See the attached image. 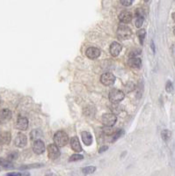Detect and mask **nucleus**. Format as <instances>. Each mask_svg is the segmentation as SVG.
Here are the masks:
<instances>
[{"mask_svg": "<svg viewBox=\"0 0 175 176\" xmlns=\"http://www.w3.org/2000/svg\"><path fill=\"white\" fill-rule=\"evenodd\" d=\"M69 141V137L64 131H58L54 136V142L57 147H64Z\"/></svg>", "mask_w": 175, "mask_h": 176, "instance_id": "obj_1", "label": "nucleus"}, {"mask_svg": "<svg viewBox=\"0 0 175 176\" xmlns=\"http://www.w3.org/2000/svg\"><path fill=\"white\" fill-rule=\"evenodd\" d=\"M131 29L129 26L121 25L117 29V36L122 40L129 39L131 36Z\"/></svg>", "mask_w": 175, "mask_h": 176, "instance_id": "obj_2", "label": "nucleus"}, {"mask_svg": "<svg viewBox=\"0 0 175 176\" xmlns=\"http://www.w3.org/2000/svg\"><path fill=\"white\" fill-rule=\"evenodd\" d=\"M117 118L116 116L114 115V114H111V113H108V114H104L101 117V122L102 123L107 126V127H112L114 126L115 123H116Z\"/></svg>", "mask_w": 175, "mask_h": 176, "instance_id": "obj_3", "label": "nucleus"}, {"mask_svg": "<svg viewBox=\"0 0 175 176\" xmlns=\"http://www.w3.org/2000/svg\"><path fill=\"white\" fill-rule=\"evenodd\" d=\"M124 97H125V94H124L123 92L116 90V89L111 91L110 93H109V100L114 103H117V102L122 101L124 99Z\"/></svg>", "mask_w": 175, "mask_h": 176, "instance_id": "obj_4", "label": "nucleus"}, {"mask_svg": "<svg viewBox=\"0 0 175 176\" xmlns=\"http://www.w3.org/2000/svg\"><path fill=\"white\" fill-rule=\"evenodd\" d=\"M100 81L105 85H112L115 81V77L114 76V74H112L110 72H106L102 74V76L100 78Z\"/></svg>", "mask_w": 175, "mask_h": 176, "instance_id": "obj_5", "label": "nucleus"}, {"mask_svg": "<svg viewBox=\"0 0 175 176\" xmlns=\"http://www.w3.org/2000/svg\"><path fill=\"white\" fill-rule=\"evenodd\" d=\"M48 153H49V158H51V159H56V158H58L59 156H60L59 148L56 144H54V143L49 144V145L48 146Z\"/></svg>", "mask_w": 175, "mask_h": 176, "instance_id": "obj_6", "label": "nucleus"}, {"mask_svg": "<svg viewBox=\"0 0 175 176\" xmlns=\"http://www.w3.org/2000/svg\"><path fill=\"white\" fill-rule=\"evenodd\" d=\"M33 150L36 154H42L45 151V144L41 140H37L33 142Z\"/></svg>", "mask_w": 175, "mask_h": 176, "instance_id": "obj_7", "label": "nucleus"}, {"mask_svg": "<svg viewBox=\"0 0 175 176\" xmlns=\"http://www.w3.org/2000/svg\"><path fill=\"white\" fill-rule=\"evenodd\" d=\"M27 143V139H26V135L24 134H18L17 137H15V140H14V143L17 147H20V148H23L26 145Z\"/></svg>", "mask_w": 175, "mask_h": 176, "instance_id": "obj_8", "label": "nucleus"}, {"mask_svg": "<svg viewBox=\"0 0 175 176\" xmlns=\"http://www.w3.org/2000/svg\"><path fill=\"white\" fill-rule=\"evenodd\" d=\"M85 55H86V57L88 58L95 59L99 57V56L100 55V50L97 48H95V47H91V48L87 49Z\"/></svg>", "mask_w": 175, "mask_h": 176, "instance_id": "obj_9", "label": "nucleus"}, {"mask_svg": "<svg viewBox=\"0 0 175 176\" xmlns=\"http://www.w3.org/2000/svg\"><path fill=\"white\" fill-rule=\"evenodd\" d=\"M12 118V112L9 109H2L0 111V123H6Z\"/></svg>", "mask_w": 175, "mask_h": 176, "instance_id": "obj_10", "label": "nucleus"}, {"mask_svg": "<svg viewBox=\"0 0 175 176\" xmlns=\"http://www.w3.org/2000/svg\"><path fill=\"white\" fill-rule=\"evenodd\" d=\"M28 127V120L26 117L20 116L18 118L17 123H16V128L20 131H26Z\"/></svg>", "mask_w": 175, "mask_h": 176, "instance_id": "obj_11", "label": "nucleus"}, {"mask_svg": "<svg viewBox=\"0 0 175 176\" xmlns=\"http://www.w3.org/2000/svg\"><path fill=\"white\" fill-rule=\"evenodd\" d=\"M122 45L120 43H118L116 41L113 42L110 46L111 55L113 57H117L120 54V52L122 51Z\"/></svg>", "mask_w": 175, "mask_h": 176, "instance_id": "obj_12", "label": "nucleus"}, {"mask_svg": "<svg viewBox=\"0 0 175 176\" xmlns=\"http://www.w3.org/2000/svg\"><path fill=\"white\" fill-rule=\"evenodd\" d=\"M119 20L123 23H130L132 20V14L129 11H123L119 14Z\"/></svg>", "mask_w": 175, "mask_h": 176, "instance_id": "obj_13", "label": "nucleus"}, {"mask_svg": "<svg viewBox=\"0 0 175 176\" xmlns=\"http://www.w3.org/2000/svg\"><path fill=\"white\" fill-rule=\"evenodd\" d=\"M11 139H12V136L10 132L5 131L0 133V144H8L11 142Z\"/></svg>", "mask_w": 175, "mask_h": 176, "instance_id": "obj_14", "label": "nucleus"}, {"mask_svg": "<svg viewBox=\"0 0 175 176\" xmlns=\"http://www.w3.org/2000/svg\"><path fill=\"white\" fill-rule=\"evenodd\" d=\"M128 64L132 68H140L142 65V61L138 57H130L128 60Z\"/></svg>", "mask_w": 175, "mask_h": 176, "instance_id": "obj_15", "label": "nucleus"}, {"mask_svg": "<svg viewBox=\"0 0 175 176\" xmlns=\"http://www.w3.org/2000/svg\"><path fill=\"white\" fill-rule=\"evenodd\" d=\"M71 145H72L73 151H75L77 152H80L82 151V147H81V144L79 143L78 137H72L71 140Z\"/></svg>", "mask_w": 175, "mask_h": 176, "instance_id": "obj_16", "label": "nucleus"}, {"mask_svg": "<svg viewBox=\"0 0 175 176\" xmlns=\"http://www.w3.org/2000/svg\"><path fill=\"white\" fill-rule=\"evenodd\" d=\"M81 137H82V141L84 142L85 145H90L92 142V137L87 131H83L81 133Z\"/></svg>", "mask_w": 175, "mask_h": 176, "instance_id": "obj_17", "label": "nucleus"}, {"mask_svg": "<svg viewBox=\"0 0 175 176\" xmlns=\"http://www.w3.org/2000/svg\"><path fill=\"white\" fill-rule=\"evenodd\" d=\"M0 166L6 168V169H12L13 168V164L9 161L8 159L5 158H0Z\"/></svg>", "mask_w": 175, "mask_h": 176, "instance_id": "obj_18", "label": "nucleus"}, {"mask_svg": "<svg viewBox=\"0 0 175 176\" xmlns=\"http://www.w3.org/2000/svg\"><path fill=\"white\" fill-rule=\"evenodd\" d=\"M42 137V132L40 130H33L31 132V139L32 141L35 142L37 140H40V138Z\"/></svg>", "mask_w": 175, "mask_h": 176, "instance_id": "obj_19", "label": "nucleus"}, {"mask_svg": "<svg viewBox=\"0 0 175 176\" xmlns=\"http://www.w3.org/2000/svg\"><path fill=\"white\" fill-rule=\"evenodd\" d=\"M161 137H162L164 141L167 142V141L170 140V138L172 137V132L168 131V130H165V131H163L162 132H161Z\"/></svg>", "mask_w": 175, "mask_h": 176, "instance_id": "obj_20", "label": "nucleus"}, {"mask_svg": "<svg viewBox=\"0 0 175 176\" xmlns=\"http://www.w3.org/2000/svg\"><path fill=\"white\" fill-rule=\"evenodd\" d=\"M96 171V167L95 166H86L82 169V172L84 173V174H93Z\"/></svg>", "mask_w": 175, "mask_h": 176, "instance_id": "obj_21", "label": "nucleus"}, {"mask_svg": "<svg viewBox=\"0 0 175 176\" xmlns=\"http://www.w3.org/2000/svg\"><path fill=\"white\" fill-rule=\"evenodd\" d=\"M137 35H138V38H139V40H140V43L143 45V41H144V39H145V35H146V32H145V30H144V29H141V30H139V31H138V33H137Z\"/></svg>", "mask_w": 175, "mask_h": 176, "instance_id": "obj_22", "label": "nucleus"}, {"mask_svg": "<svg viewBox=\"0 0 175 176\" xmlns=\"http://www.w3.org/2000/svg\"><path fill=\"white\" fill-rule=\"evenodd\" d=\"M84 158V157L82 156V155H80V154H73L71 158H70V161L71 162H73V161H78V160H80V159H83Z\"/></svg>", "mask_w": 175, "mask_h": 176, "instance_id": "obj_23", "label": "nucleus"}, {"mask_svg": "<svg viewBox=\"0 0 175 176\" xmlns=\"http://www.w3.org/2000/svg\"><path fill=\"white\" fill-rule=\"evenodd\" d=\"M141 53V50L138 49H133L130 52V57H136V56H138Z\"/></svg>", "mask_w": 175, "mask_h": 176, "instance_id": "obj_24", "label": "nucleus"}, {"mask_svg": "<svg viewBox=\"0 0 175 176\" xmlns=\"http://www.w3.org/2000/svg\"><path fill=\"white\" fill-rule=\"evenodd\" d=\"M43 165L41 164H33V165H28V166H24L21 167V169H29V168H36V167H40L42 166Z\"/></svg>", "mask_w": 175, "mask_h": 176, "instance_id": "obj_25", "label": "nucleus"}, {"mask_svg": "<svg viewBox=\"0 0 175 176\" xmlns=\"http://www.w3.org/2000/svg\"><path fill=\"white\" fill-rule=\"evenodd\" d=\"M143 20H144V18H143V17H136V27L140 28V27L142 26V25H143Z\"/></svg>", "mask_w": 175, "mask_h": 176, "instance_id": "obj_26", "label": "nucleus"}, {"mask_svg": "<svg viewBox=\"0 0 175 176\" xmlns=\"http://www.w3.org/2000/svg\"><path fill=\"white\" fill-rule=\"evenodd\" d=\"M144 11H143V9H141V8H139V9H136V17H143L144 18Z\"/></svg>", "mask_w": 175, "mask_h": 176, "instance_id": "obj_27", "label": "nucleus"}, {"mask_svg": "<svg viewBox=\"0 0 175 176\" xmlns=\"http://www.w3.org/2000/svg\"><path fill=\"white\" fill-rule=\"evenodd\" d=\"M165 89H166V92H172L173 89V84H172L171 81H168V82L166 83Z\"/></svg>", "mask_w": 175, "mask_h": 176, "instance_id": "obj_28", "label": "nucleus"}, {"mask_svg": "<svg viewBox=\"0 0 175 176\" xmlns=\"http://www.w3.org/2000/svg\"><path fill=\"white\" fill-rule=\"evenodd\" d=\"M17 157H18V154H17V152L13 151V152H12V153H10V155L8 156V160L12 162V160H13V159H15V158H16Z\"/></svg>", "mask_w": 175, "mask_h": 176, "instance_id": "obj_29", "label": "nucleus"}, {"mask_svg": "<svg viewBox=\"0 0 175 176\" xmlns=\"http://www.w3.org/2000/svg\"><path fill=\"white\" fill-rule=\"evenodd\" d=\"M132 1H126V0H124V1H121V4L124 6H130L132 5Z\"/></svg>", "mask_w": 175, "mask_h": 176, "instance_id": "obj_30", "label": "nucleus"}, {"mask_svg": "<svg viewBox=\"0 0 175 176\" xmlns=\"http://www.w3.org/2000/svg\"><path fill=\"white\" fill-rule=\"evenodd\" d=\"M122 134V131H118V132H116L115 134V137H114V138H113V141H115L116 139H118L119 137H120V136Z\"/></svg>", "mask_w": 175, "mask_h": 176, "instance_id": "obj_31", "label": "nucleus"}, {"mask_svg": "<svg viewBox=\"0 0 175 176\" xmlns=\"http://www.w3.org/2000/svg\"><path fill=\"white\" fill-rule=\"evenodd\" d=\"M108 149V147L107 146V145H104V146H102L99 150V153H101V152H103V151H107Z\"/></svg>", "mask_w": 175, "mask_h": 176, "instance_id": "obj_32", "label": "nucleus"}, {"mask_svg": "<svg viewBox=\"0 0 175 176\" xmlns=\"http://www.w3.org/2000/svg\"><path fill=\"white\" fill-rule=\"evenodd\" d=\"M7 176H21L20 173H9L7 174Z\"/></svg>", "mask_w": 175, "mask_h": 176, "instance_id": "obj_33", "label": "nucleus"}, {"mask_svg": "<svg viewBox=\"0 0 175 176\" xmlns=\"http://www.w3.org/2000/svg\"><path fill=\"white\" fill-rule=\"evenodd\" d=\"M21 176H30V174L28 173H24V174H21Z\"/></svg>", "mask_w": 175, "mask_h": 176, "instance_id": "obj_34", "label": "nucleus"}, {"mask_svg": "<svg viewBox=\"0 0 175 176\" xmlns=\"http://www.w3.org/2000/svg\"><path fill=\"white\" fill-rule=\"evenodd\" d=\"M46 176H55V174H50V173H48V174H46Z\"/></svg>", "mask_w": 175, "mask_h": 176, "instance_id": "obj_35", "label": "nucleus"}, {"mask_svg": "<svg viewBox=\"0 0 175 176\" xmlns=\"http://www.w3.org/2000/svg\"><path fill=\"white\" fill-rule=\"evenodd\" d=\"M173 20L175 21V13H173Z\"/></svg>", "mask_w": 175, "mask_h": 176, "instance_id": "obj_36", "label": "nucleus"}, {"mask_svg": "<svg viewBox=\"0 0 175 176\" xmlns=\"http://www.w3.org/2000/svg\"><path fill=\"white\" fill-rule=\"evenodd\" d=\"M173 33H174V35H175V26L173 27Z\"/></svg>", "mask_w": 175, "mask_h": 176, "instance_id": "obj_37", "label": "nucleus"}, {"mask_svg": "<svg viewBox=\"0 0 175 176\" xmlns=\"http://www.w3.org/2000/svg\"><path fill=\"white\" fill-rule=\"evenodd\" d=\"M0 104H1V98H0Z\"/></svg>", "mask_w": 175, "mask_h": 176, "instance_id": "obj_38", "label": "nucleus"}]
</instances>
